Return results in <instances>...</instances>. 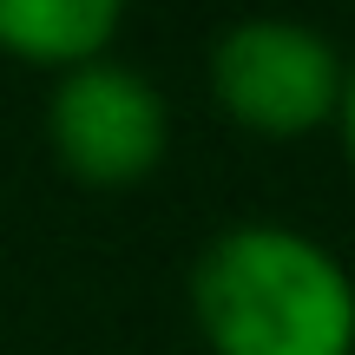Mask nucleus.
<instances>
[{
	"instance_id": "obj_3",
	"label": "nucleus",
	"mask_w": 355,
	"mask_h": 355,
	"mask_svg": "<svg viewBox=\"0 0 355 355\" xmlns=\"http://www.w3.org/2000/svg\"><path fill=\"white\" fill-rule=\"evenodd\" d=\"M46 145L60 158V171L92 191L139 184L158 171V158L171 145L165 92L119 60L73 66V73H60V86L46 99Z\"/></svg>"
},
{
	"instance_id": "obj_4",
	"label": "nucleus",
	"mask_w": 355,
	"mask_h": 355,
	"mask_svg": "<svg viewBox=\"0 0 355 355\" xmlns=\"http://www.w3.org/2000/svg\"><path fill=\"white\" fill-rule=\"evenodd\" d=\"M119 26L125 13L112 0H0V53L26 66H53V73L105 60Z\"/></svg>"
},
{
	"instance_id": "obj_1",
	"label": "nucleus",
	"mask_w": 355,
	"mask_h": 355,
	"mask_svg": "<svg viewBox=\"0 0 355 355\" xmlns=\"http://www.w3.org/2000/svg\"><path fill=\"white\" fill-rule=\"evenodd\" d=\"M191 322L211 355H355V277L309 230L224 224L191 263Z\"/></svg>"
},
{
	"instance_id": "obj_5",
	"label": "nucleus",
	"mask_w": 355,
	"mask_h": 355,
	"mask_svg": "<svg viewBox=\"0 0 355 355\" xmlns=\"http://www.w3.org/2000/svg\"><path fill=\"white\" fill-rule=\"evenodd\" d=\"M336 119H343V145H349V171H355V60L343 66V105H336Z\"/></svg>"
},
{
	"instance_id": "obj_2",
	"label": "nucleus",
	"mask_w": 355,
	"mask_h": 355,
	"mask_svg": "<svg viewBox=\"0 0 355 355\" xmlns=\"http://www.w3.org/2000/svg\"><path fill=\"white\" fill-rule=\"evenodd\" d=\"M211 99L263 139H303L343 105V53L309 20L257 13L211 40Z\"/></svg>"
}]
</instances>
